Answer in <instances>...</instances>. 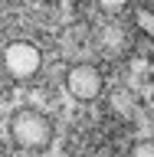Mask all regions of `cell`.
Masks as SVG:
<instances>
[{"mask_svg": "<svg viewBox=\"0 0 154 157\" xmlns=\"http://www.w3.org/2000/svg\"><path fill=\"white\" fill-rule=\"evenodd\" d=\"M128 157H154V137H151V141H141V144H135L131 151H128Z\"/></svg>", "mask_w": 154, "mask_h": 157, "instance_id": "cell-5", "label": "cell"}, {"mask_svg": "<svg viewBox=\"0 0 154 157\" xmlns=\"http://www.w3.org/2000/svg\"><path fill=\"white\" fill-rule=\"evenodd\" d=\"M3 85H7V75H3V69H0V92H3Z\"/></svg>", "mask_w": 154, "mask_h": 157, "instance_id": "cell-7", "label": "cell"}, {"mask_svg": "<svg viewBox=\"0 0 154 157\" xmlns=\"http://www.w3.org/2000/svg\"><path fill=\"white\" fill-rule=\"evenodd\" d=\"M10 137L23 151H46L53 144V124L46 115H39L33 108H20L10 118Z\"/></svg>", "mask_w": 154, "mask_h": 157, "instance_id": "cell-1", "label": "cell"}, {"mask_svg": "<svg viewBox=\"0 0 154 157\" xmlns=\"http://www.w3.org/2000/svg\"><path fill=\"white\" fill-rule=\"evenodd\" d=\"M3 66H7V75L17 78V82H26L43 69V49L26 43V39H13L3 49Z\"/></svg>", "mask_w": 154, "mask_h": 157, "instance_id": "cell-2", "label": "cell"}, {"mask_svg": "<svg viewBox=\"0 0 154 157\" xmlns=\"http://www.w3.org/2000/svg\"><path fill=\"white\" fill-rule=\"evenodd\" d=\"M0 157H3V144H0Z\"/></svg>", "mask_w": 154, "mask_h": 157, "instance_id": "cell-8", "label": "cell"}, {"mask_svg": "<svg viewBox=\"0 0 154 157\" xmlns=\"http://www.w3.org/2000/svg\"><path fill=\"white\" fill-rule=\"evenodd\" d=\"M135 26L144 33V36H154V10H138L135 13Z\"/></svg>", "mask_w": 154, "mask_h": 157, "instance_id": "cell-4", "label": "cell"}, {"mask_svg": "<svg viewBox=\"0 0 154 157\" xmlns=\"http://www.w3.org/2000/svg\"><path fill=\"white\" fill-rule=\"evenodd\" d=\"M128 3H131V0H98V7L105 10V13H121Z\"/></svg>", "mask_w": 154, "mask_h": 157, "instance_id": "cell-6", "label": "cell"}, {"mask_svg": "<svg viewBox=\"0 0 154 157\" xmlns=\"http://www.w3.org/2000/svg\"><path fill=\"white\" fill-rule=\"evenodd\" d=\"M66 88L76 101H95L102 95V88H105V78H102V72L95 66L79 62V66H72L66 72Z\"/></svg>", "mask_w": 154, "mask_h": 157, "instance_id": "cell-3", "label": "cell"}]
</instances>
